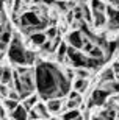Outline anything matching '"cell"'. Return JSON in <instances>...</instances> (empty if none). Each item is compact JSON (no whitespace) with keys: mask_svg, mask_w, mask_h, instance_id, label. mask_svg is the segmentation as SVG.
Wrapping results in <instances>:
<instances>
[{"mask_svg":"<svg viewBox=\"0 0 119 120\" xmlns=\"http://www.w3.org/2000/svg\"><path fill=\"white\" fill-rule=\"evenodd\" d=\"M35 72V89L42 100L64 98L71 92V80L64 75V70L49 61H39L33 69Z\"/></svg>","mask_w":119,"mask_h":120,"instance_id":"obj_1","label":"cell"},{"mask_svg":"<svg viewBox=\"0 0 119 120\" xmlns=\"http://www.w3.org/2000/svg\"><path fill=\"white\" fill-rule=\"evenodd\" d=\"M6 52H8V59L11 64H16V66H27V53L28 50L24 47V42L21 39V34H13L11 38V42L6 47Z\"/></svg>","mask_w":119,"mask_h":120,"instance_id":"obj_2","label":"cell"},{"mask_svg":"<svg viewBox=\"0 0 119 120\" xmlns=\"http://www.w3.org/2000/svg\"><path fill=\"white\" fill-rule=\"evenodd\" d=\"M49 119H50V114L47 111L45 103L42 101H38L28 111V120H49Z\"/></svg>","mask_w":119,"mask_h":120,"instance_id":"obj_3","label":"cell"},{"mask_svg":"<svg viewBox=\"0 0 119 120\" xmlns=\"http://www.w3.org/2000/svg\"><path fill=\"white\" fill-rule=\"evenodd\" d=\"M111 94L108 92V90L102 89L100 86L99 87H96V89L91 92V98H89V105L88 108H93V106H100V105H103V103L108 100V97H110Z\"/></svg>","mask_w":119,"mask_h":120,"instance_id":"obj_4","label":"cell"},{"mask_svg":"<svg viewBox=\"0 0 119 120\" xmlns=\"http://www.w3.org/2000/svg\"><path fill=\"white\" fill-rule=\"evenodd\" d=\"M85 41H86V39H85V36H83V33H82V30H75V31H72V33H69V34H67L66 44L69 45V47H74V49L82 50Z\"/></svg>","mask_w":119,"mask_h":120,"instance_id":"obj_5","label":"cell"},{"mask_svg":"<svg viewBox=\"0 0 119 120\" xmlns=\"http://www.w3.org/2000/svg\"><path fill=\"white\" fill-rule=\"evenodd\" d=\"M45 106H47V111L49 114H61L63 112V108H64V105H63V98H49V100H45Z\"/></svg>","mask_w":119,"mask_h":120,"instance_id":"obj_6","label":"cell"},{"mask_svg":"<svg viewBox=\"0 0 119 120\" xmlns=\"http://www.w3.org/2000/svg\"><path fill=\"white\" fill-rule=\"evenodd\" d=\"M9 117L13 120H28V109L24 106L22 103H19L13 112H9Z\"/></svg>","mask_w":119,"mask_h":120,"instance_id":"obj_7","label":"cell"},{"mask_svg":"<svg viewBox=\"0 0 119 120\" xmlns=\"http://www.w3.org/2000/svg\"><path fill=\"white\" fill-rule=\"evenodd\" d=\"M28 41H30V44L36 45V47H41L47 41V36H45L44 31H33V33L28 34Z\"/></svg>","mask_w":119,"mask_h":120,"instance_id":"obj_8","label":"cell"},{"mask_svg":"<svg viewBox=\"0 0 119 120\" xmlns=\"http://www.w3.org/2000/svg\"><path fill=\"white\" fill-rule=\"evenodd\" d=\"M60 120H85L80 109H64L61 112Z\"/></svg>","mask_w":119,"mask_h":120,"instance_id":"obj_9","label":"cell"},{"mask_svg":"<svg viewBox=\"0 0 119 120\" xmlns=\"http://www.w3.org/2000/svg\"><path fill=\"white\" fill-rule=\"evenodd\" d=\"M11 83H13V69L9 66H3L0 73V84H6L11 87Z\"/></svg>","mask_w":119,"mask_h":120,"instance_id":"obj_10","label":"cell"},{"mask_svg":"<svg viewBox=\"0 0 119 120\" xmlns=\"http://www.w3.org/2000/svg\"><path fill=\"white\" fill-rule=\"evenodd\" d=\"M72 87L78 94H85L89 87V78H77V76H75L74 83H72Z\"/></svg>","mask_w":119,"mask_h":120,"instance_id":"obj_11","label":"cell"},{"mask_svg":"<svg viewBox=\"0 0 119 120\" xmlns=\"http://www.w3.org/2000/svg\"><path fill=\"white\" fill-rule=\"evenodd\" d=\"M91 16H93V23L96 27H102L108 22L105 11H91Z\"/></svg>","mask_w":119,"mask_h":120,"instance_id":"obj_12","label":"cell"},{"mask_svg":"<svg viewBox=\"0 0 119 120\" xmlns=\"http://www.w3.org/2000/svg\"><path fill=\"white\" fill-rule=\"evenodd\" d=\"M55 52H57V59L60 62L66 61V52H67V44L64 42V41H60V44L57 45V49H55Z\"/></svg>","mask_w":119,"mask_h":120,"instance_id":"obj_13","label":"cell"},{"mask_svg":"<svg viewBox=\"0 0 119 120\" xmlns=\"http://www.w3.org/2000/svg\"><path fill=\"white\" fill-rule=\"evenodd\" d=\"M39 100H41V98H39V95L33 92L31 95H28V97H25V98H24V100H22V105L27 108V109H28V111H30V109H31L33 106H35V105H36L38 101H39Z\"/></svg>","mask_w":119,"mask_h":120,"instance_id":"obj_14","label":"cell"},{"mask_svg":"<svg viewBox=\"0 0 119 120\" xmlns=\"http://www.w3.org/2000/svg\"><path fill=\"white\" fill-rule=\"evenodd\" d=\"M100 117L102 120H116V106H108L105 108L103 111L100 112Z\"/></svg>","mask_w":119,"mask_h":120,"instance_id":"obj_15","label":"cell"},{"mask_svg":"<svg viewBox=\"0 0 119 120\" xmlns=\"http://www.w3.org/2000/svg\"><path fill=\"white\" fill-rule=\"evenodd\" d=\"M86 55H88V56H91V58H100V59H105V49L96 44V45H94V47L89 50Z\"/></svg>","mask_w":119,"mask_h":120,"instance_id":"obj_16","label":"cell"},{"mask_svg":"<svg viewBox=\"0 0 119 120\" xmlns=\"http://www.w3.org/2000/svg\"><path fill=\"white\" fill-rule=\"evenodd\" d=\"M19 103H21V101H17V100H13V98H5V100H3V109H5L6 112H13Z\"/></svg>","mask_w":119,"mask_h":120,"instance_id":"obj_17","label":"cell"},{"mask_svg":"<svg viewBox=\"0 0 119 120\" xmlns=\"http://www.w3.org/2000/svg\"><path fill=\"white\" fill-rule=\"evenodd\" d=\"M115 80H116V75H115V72H113V69L111 67H107L105 70L102 72L100 81H115Z\"/></svg>","mask_w":119,"mask_h":120,"instance_id":"obj_18","label":"cell"},{"mask_svg":"<svg viewBox=\"0 0 119 120\" xmlns=\"http://www.w3.org/2000/svg\"><path fill=\"white\" fill-rule=\"evenodd\" d=\"M75 76L77 78H89V75H91V70L89 69H86V67H77L74 70Z\"/></svg>","mask_w":119,"mask_h":120,"instance_id":"obj_19","label":"cell"},{"mask_svg":"<svg viewBox=\"0 0 119 120\" xmlns=\"http://www.w3.org/2000/svg\"><path fill=\"white\" fill-rule=\"evenodd\" d=\"M107 5L102 3V0H91V11H105Z\"/></svg>","mask_w":119,"mask_h":120,"instance_id":"obj_20","label":"cell"},{"mask_svg":"<svg viewBox=\"0 0 119 120\" xmlns=\"http://www.w3.org/2000/svg\"><path fill=\"white\" fill-rule=\"evenodd\" d=\"M44 33H45V36H47V39H55V38L58 36V28L50 27L49 30H45Z\"/></svg>","mask_w":119,"mask_h":120,"instance_id":"obj_21","label":"cell"},{"mask_svg":"<svg viewBox=\"0 0 119 120\" xmlns=\"http://www.w3.org/2000/svg\"><path fill=\"white\" fill-rule=\"evenodd\" d=\"M9 89H11L9 86H6V84H0V95L6 98V97H8V92H9Z\"/></svg>","mask_w":119,"mask_h":120,"instance_id":"obj_22","label":"cell"},{"mask_svg":"<svg viewBox=\"0 0 119 120\" xmlns=\"http://www.w3.org/2000/svg\"><path fill=\"white\" fill-rule=\"evenodd\" d=\"M111 69H113V72H115V75H116V76H119V59H118V61H115V62H113V66H111Z\"/></svg>","mask_w":119,"mask_h":120,"instance_id":"obj_23","label":"cell"},{"mask_svg":"<svg viewBox=\"0 0 119 120\" xmlns=\"http://www.w3.org/2000/svg\"><path fill=\"white\" fill-rule=\"evenodd\" d=\"M5 3H6V0H0V13L5 9Z\"/></svg>","mask_w":119,"mask_h":120,"instance_id":"obj_24","label":"cell"},{"mask_svg":"<svg viewBox=\"0 0 119 120\" xmlns=\"http://www.w3.org/2000/svg\"><path fill=\"white\" fill-rule=\"evenodd\" d=\"M3 20H5V17H3V14H2V13H0V23H2V22H3Z\"/></svg>","mask_w":119,"mask_h":120,"instance_id":"obj_25","label":"cell"},{"mask_svg":"<svg viewBox=\"0 0 119 120\" xmlns=\"http://www.w3.org/2000/svg\"><path fill=\"white\" fill-rule=\"evenodd\" d=\"M49 120H60V119H57V117H52V119H49Z\"/></svg>","mask_w":119,"mask_h":120,"instance_id":"obj_26","label":"cell"},{"mask_svg":"<svg viewBox=\"0 0 119 120\" xmlns=\"http://www.w3.org/2000/svg\"><path fill=\"white\" fill-rule=\"evenodd\" d=\"M0 120H8V119H6V117H2V119H0Z\"/></svg>","mask_w":119,"mask_h":120,"instance_id":"obj_27","label":"cell"},{"mask_svg":"<svg viewBox=\"0 0 119 120\" xmlns=\"http://www.w3.org/2000/svg\"><path fill=\"white\" fill-rule=\"evenodd\" d=\"M11 120H13V119H11Z\"/></svg>","mask_w":119,"mask_h":120,"instance_id":"obj_28","label":"cell"}]
</instances>
